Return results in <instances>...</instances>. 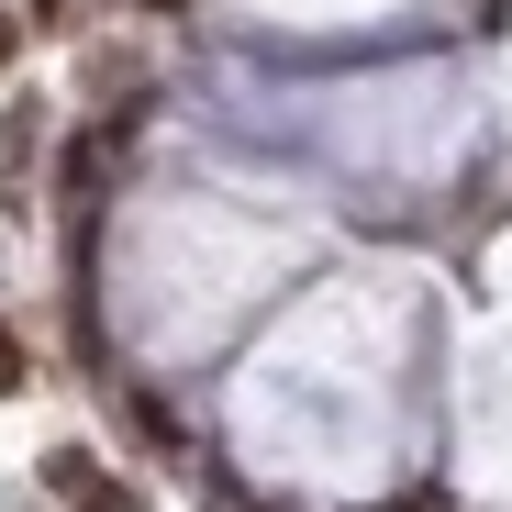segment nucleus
<instances>
[{"instance_id": "f257e3e1", "label": "nucleus", "mask_w": 512, "mask_h": 512, "mask_svg": "<svg viewBox=\"0 0 512 512\" xmlns=\"http://www.w3.org/2000/svg\"><path fill=\"white\" fill-rule=\"evenodd\" d=\"M56 490H67V501H78V512H145V501H134V490H123V479H101V468H90V457H56Z\"/></svg>"}, {"instance_id": "f03ea898", "label": "nucleus", "mask_w": 512, "mask_h": 512, "mask_svg": "<svg viewBox=\"0 0 512 512\" xmlns=\"http://www.w3.org/2000/svg\"><path fill=\"white\" fill-rule=\"evenodd\" d=\"M0 390H23V346H12V323H0Z\"/></svg>"}, {"instance_id": "7ed1b4c3", "label": "nucleus", "mask_w": 512, "mask_h": 512, "mask_svg": "<svg viewBox=\"0 0 512 512\" xmlns=\"http://www.w3.org/2000/svg\"><path fill=\"white\" fill-rule=\"evenodd\" d=\"M145 12H179V0H145Z\"/></svg>"}, {"instance_id": "20e7f679", "label": "nucleus", "mask_w": 512, "mask_h": 512, "mask_svg": "<svg viewBox=\"0 0 512 512\" xmlns=\"http://www.w3.org/2000/svg\"><path fill=\"white\" fill-rule=\"evenodd\" d=\"M0 56H12V23H0Z\"/></svg>"}]
</instances>
